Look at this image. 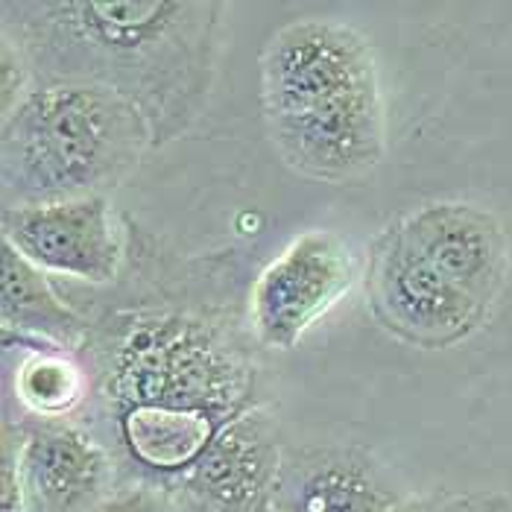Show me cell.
Instances as JSON below:
<instances>
[{"label":"cell","mask_w":512,"mask_h":512,"mask_svg":"<svg viewBox=\"0 0 512 512\" xmlns=\"http://www.w3.org/2000/svg\"><path fill=\"white\" fill-rule=\"evenodd\" d=\"M220 0H3V39L33 85L88 82L129 100L173 144L202 115L217 74Z\"/></svg>","instance_id":"cell-1"},{"label":"cell","mask_w":512,"mask_h":512,"mask_svg":"<svg viewBox=\"0 0 512 512\" xmlns=\"http://www.w3.org/2000/svg\"><path fill=\"white\" fill-rule=\"evenodd\" d=\"M261 106L281 161L305 179L346 185L387 153L372 44L352 24L299 18L261 53Z\"/></svg>","instance_id":"cell-2"},{"label":"cell","mask_w":512,"mask_h":512,"mask_svg":"<svg viewBox=\"0 0 512 512\" xmlns=\"http://www.w3.org/2000/svg\"><path fill=\"white\" fill-rule=\"evenodd\" d=\"M106 416L135 407L208 413L235 422L252 407L258 372L232 322L197 308L120 311L109 325H91L88 343Z\"/></svg>","instance_id":"cell-3"},{"label":"cell","mask_w":512,"mask_h":512,"mask_svg":"<svg viewBox=\"0 0 512 512\" xmlns=\"http://www.w3.org/2000/svg\"><path fill=\"white\" fill-rule=\"evenodd\" d=\"M0 135L3 208L109 197L153 150L141 112L88 82L33 85Z\"/></svg>","instance_id":"cell-4"},{"label":"cell","mask_w":512,"mask_h":512,"mask_svg":"<svg viewBox=\"0 0 512 512\" xmlns=\"http://www.w3.org/2000/svg\"><path fill=\"white\" fill-rule=\"evenodd\" d=\"M369 293L378 319L407 343L454 346L486 322L489 308L442 276L395 223L378 237L369 264Z\"/></svg>","instance_id":"cell-5"},{"label":"cell","mask_w":512,"mask_h":512,"mask_svg":"<svg viewBox=\"0 0 512 512\" xmlns=\"http://www.w3.org/2000/svg\"><path fill=\"white\" fill-rule=\"evenodd\" d=\"M357 255L346 237L305 232L284 246L249 290V328L264 349H293L316 319L355 284Z\"/></svg>","instance_id":"cell-6"},{"label":"cell","mask_w":512,"mask_h":512,"mask_svg":"<svg viewBox=\"0 0 512 512\" xmlns=\"http://www.w3.org/2000/svg\"><path fill=\"white\" fill-rule=\"evenodd\" d=\"M3 240L50 276L112 284L123 270L126 243L109 197L3 208Z\"/></svg>","instance_id":"cell-7"},{"label":"cell","mask_w":512,"mask_h":512,"mask_svg":"<svg viewBox=\"0 0 512 512\" xmlns=\"http://www.w3.org/2000/svg\"><path fill=\"white\" fill-rule=\"evenodd\" d=\"M284 445L261 404L226 425L197 466L167 495L176 512H261L270 501Z\"/></svg>","instance_id":"cell-8"},{"label":"cell","mask_w":512,"mask_h":512,"mask_svg":"<svg viewBox=\"0 0 512 512\" xmlns=\"http://www.w3.org/2000/svg\"><path fill=\"white\" fill-rule=\"evenodd\" d=\"M27 512H94L118 477L112 451L71 422L33 419L15 428Z\"/></svg>","instance_id":"cell-9"},{"label":"cell","mask_w":512,"mask_h":512,"mask_svg":"<svg viewBox=\"0 0 512 512\" xmlns=\"http://www.w3.org/2000/svg\"><path fill=\"white\" fill-rule=\"evenodd\" d=\"M401 226L442 276L492 311L510 276V237L492 211L472 202H431Z\"/></svg>","instance_id":"cell-10"},{"label":"cell","mask_w":512,"mask_h":512,"mask_svg":"<svg viewBox=\"0 0 512 512\" xmlns=\"http://www.w3.org/2000/svg\"><path fill=\"white\" fill-rule=\"evenodd\" d=\"M404 498L360 445L284 448L267 507L273 512H395Z\"/></svg>","instance_id":"cell-11"},{"label":"cell","mask_w":512,"mask_h":512,"mask_svg":"<svg viewBox=\"0 0 512 512\" xmlns=\"http://www.w3.org/2000/svg\"><path fill=\"white\" fill-rule=\"evenodd\" d=\"M0 249V322L6 349H85L91 322L74 311L47 273L30 264L15 246L3 240Z\"/></svg>","instance_id":"cell-12"},{"label":"cell","mask_w":512,"mask_h":512,"mask_svg":"<svg viewBox=\"0 0 512 512\" xmlns=\"http://www.w3.org/2000/svg\"><path fill=\"white\" fill-rule=\"evenodd\" d=\"M88 372L65 349H27L12 372L18 404L47 422H62L88 398Z\"/></svg>","instance_id":"cell-13"},{"label":"cell","mask_w":512,"mask_h":512,"mask_svg":"<svg viewBox=\"0 0 512 512\" xmlns=\"http://www.w3.org/2000/svg\"><path fill=\"white\" fill-rule=\"evenodd\" d=\"M510 501L501 492H431L419 498H404L395 512H507Z\"/></svg>","instance_id":"cell-14"},{"label":"cell","mask_w":512,"mask_h":512,"mask_svg":"<svg viewBox=\"0 0 512 512\" xmlns=\"http://www.w3.org/2000/svg\"><path fill=\"white\" fill-rule=\"evenodd\" d=\"M33 88V74L21 56V50L9 39L0 36V112L3 118L12 115V109L30 94Z\"/></svg>","instance_id":"cell-15"},{"label":"cell","mask_w":512,"mask_h":512,"mask_svg":"<svg viewBox=\"0 0 512 512\" xmlns=\"http://www.w3.org/2000/svg\"><path fill=\"white\" fill-rule=\"evenodd\" d=\"M94 512H176L164 489L150 483H120Z\"/></svg>","instance_id":"cell-16"},{"label":"cell","mask_w":512,"mask_h":512,"mask_svg":"<svg viewBox=\"0 0 512 512\" xmlns=\"http://www.w3.org/2000/svg\"><path fill=\"white\" fill-rule=\"evenodd\" d=\"M0 512H27L24 507V489L18 477V436L15 428L6 422L3 428V457H0Z\"/></svg>","instance_id":"cell-17"},{"label":"cell","mask_w":512,"mask_h":512,"mask_svg":"<svg viewBox=\"0 0 512 512\" xmlns=\"http://www.w3.org/2000/svg\"><path fill=\"white\" fill-rule=\"evenodd\" d=\"M261 512H273V510H270V507H264V510H261Z\"/></svg>","instance_id":"cell-18"}]
</instances>
